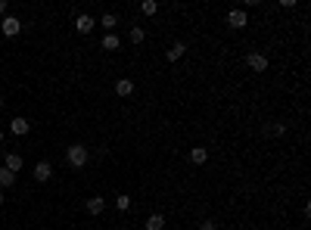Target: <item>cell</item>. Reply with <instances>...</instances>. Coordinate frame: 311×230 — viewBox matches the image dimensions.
I'll list each match as a JSON object with an SVG mask.
<instances>
[{"label": "cell", "instance_id": "cell-15", "mask_svg": "<svg viewBox=\"0 0 311 230\" xmlns=\"http://www.w3.org/2000/svg\"><path fill=\"white\" fill-rule=\"evenodd\" d=\"M16 184V174L10 171V168H0V190H6V187Z\"/></svg>", "mask_w": 311, "mask_h": 230}, {"label": "cell", "instance_id": "cell-18", "mask_svg": "<svg viewBox=\"0 0 311 230\" xmlns=\"http://www.w3.org/2000/svg\"><path fill=\"white\" fill-rule=\"evenodd\" d=\"M140 10H144V16H156V13H159V3H156V0H144V6H140Z\"/></svg>", "mask_w": 311, "mask_h": 230}, {"label": "cell", "instance_id": "cell-9", "mask_svg": "<svg viewBox=\"0 0 311 230\" xmlns=\"http://www.w3.org/2000/svg\"><path fill=\"white\" fill-rule=\"evenodd\" d=\"M262 134H265V137H283V134H287V125H283V122H271V125L262 127Z\"/></svg>", "mask_w": 311, "mask_h": 230}, {"label": "cell", "instance_id": "cell-23", "mask_svg": "<svg viewBox=\"0 0 311 230\" xmlns=\"http://www.w3.org/2000/svg\"><path fill=\"white\" fill-rule=\"evenodd\" d=\"M3 137H6V134H3V127H0V140H3Z\"/></svg>", "mask_w": 311, "mask_h": 230}, {"label": "cell", "instance_id": "cell-24", "mask_svg": "<svg viewBox=\"0 0 311 230\" xmlns=\"http://www.w3.org/2000/svg\"><path fill=\"white\" fill-rule=\"evenodd\" d=\"M3 199H6V196H3V193H0V206H3Z\"/></svg>", "mask_w": 311, "mask_h": 230}, {"label": "cell", "instance_id": "cell-3", "mask_svg": "<svg viewBox=\"0 0 311 230\" xmlns=\"http://www.w3.org/2000/svg\"><path fill=\"white\" fill-rule=\"evenodd\" d=\"M94 16H87V13H81L78 19H75V31H78V35H90V31H94Z\"/></svg>", "mask_w": 311, "mask_h": 230}, {"label": "cell", "instance_id": "cell-1", "mask_svg": "<svg viewBox=\"0 0 311 230\" xmlns=\"http://www.w3.org/2000/svg\"><path fill=\"white\" fill-rule=\"evenodd\" d=\"M87 159H90V152H87V146H81V143H75V146L65 149V162H69L72 168H84Z\"/></svg>", "mask_w": 311, "mask_h": 230}, {"label": "cell", "instance_id": "cell-2", "mask_svg": "<svg viewBox=\"0 0 311 230\" xmlns=\"http://www.w3.org/2000/svg\"><path fill=\"white\" fill-rule=\"evenodd\" d=\"M0 31H3L6 38H16L22 31V22L16 19V16H3V22H0Z\"/></svg>", "mask_w": 311, "mask_h": 230}, {"label": "cell", "instance_id": "cell-25", "mask_svg": "<svg viewBox=\"0 0 311 230\" xmlns=\"http://www.w3.org/2000/svg\"><path fill=\"white\" fill-rule=\"evenodd\" d=\"M0 109H3V97H0Z\"/></svg>", "mask_w": 311, "mask_h": 230}, {"label": "cell", "instance_id": "cell-21", "mask_svg": "<svg viewBox=\"0 0 311 230\" xmlns=\"http://www.w3.org/2000/svg\"><path fill=\"white\" fill-rule=\"evenodd\" d=\"M199 230H218V221H212V218H206L203 224H199Z\"/></svg>", "mask_w": 311, "mask_h": 230}, {"label": "cell", "instance_id": "cell-19", "mask_svg": "<svg viewBox=\"0 0 311 230\" xmlns=\"http://www.w3.org/2000/svg\"><path fill=\"white\" fill-rule=\"evenodd\" d=\"M103 50H119V38H115V35H106V38H103Z\"/></svg>", "mask_w": 311, "mask_h": 230}, {"label": "cell", "instance_id": "cell-4", "mask_svg": "<svg viewBox=\"0 0 311 230\" xmlns=\"http://www.w3.org/2000/svg\"><path fill=\"white\" fill-rule=\"evenodd\" d=\"M246 65L252 72H268V56L265 53H249L246 56Z\"/></svg>", "mask_w": 311, "mask_h": 230}, {"label": "cell", "instance_id": "cell-6", "mask_svg": "<svg viewBox=\"0 0 311 230\" xmlns=\"http://www.w3.org/2000/svg\"><path fill=\"white\" fill-rule=\"evenodd\" d=\"M31 131V125H28V118H22V115H16L13 122H10V134H16V137H25V134Z\"/></svg>", "mask_w": 311, "mask_h": 230}, {"label": "cell", "instance_id": "cell-17", "mask_svg": "<svg viewBox=\"0 0 311 230\" xmlns=\"http://www.w3.org/2000/svg\"><path fill=\"white\" fill-rule=\"evenodd\" d=\"M131 44H144V38H146V31L144 28H140V25H134V28H131Z\"/></svg>", "mask_w": 311, "mask_h": 230}, {"label": "cell", "instance_id": "cell-8", "mask_svg": "<svg viewBox=\"0 0 311 230\" xmlns=\"http://www.w3.org/2000/svg\"><path fill=\"white\" fill-rule=\"evenodd\" d=\"M184 53H187V44H184V41H178V44H171V47L165 50V59H168V63H178Z\"/></svg>", "mask_w": 311, "mask_h": 230}, {"label": "cell", "instance_id": "cell-20", "mask_svg": "<svg viewBox=\"0 0 311 230\" xmlns=\"http://www.w3.org/2000/svg\"><path fill=\"white\" fill-rule=\"evenodd\" d=\"M115 209H119V211H128V209H131V196H119V199H115Z\"/></svg>", "mask_w": 311, "mask_h": 230}, {"label": "cell", "instance_id": "cell-7", "mask_svg": "<svg viewBox=\"0 0 311 230\" xmlns=\"http://www.w3.org/2000/svg\"><path fill=\"white\" fill-rule=\"evenodd\" d=\"M50 177H53V165H50V162H38V165H35V181L47 184Z\"/></svg>", "mask_w": 311, "mask_h": 230}, {"label": "cell", "instance_id": "cell-13", "mask_svg": "<svg viewBox=\"0 0 311 230\" xmlns=\"http://www.w3.org/2000/svg\"><path fill=\"white\" fill-rule=\"evenodd\" d=\"M115 93H119V97H131V93H134V81L131 78H119V81H115Z\"/></svg>", "mask_w": 311, "mask_h": 230}, {"label": "cell", "instance_id": "cell-10", "mask_svg": "<svg viewBox=\"0 0 311 230\" xmlns=\"http://www.w3.org/2000/svg\"><path fill=\"white\" fill-rule=\"evenodd\" d=\"M22 165H25V162H22L19 152H6V165H3V168H10L13 174H19V171H22Z\"/></svg>", "mask_w": 311, "mask_h": 230}, {"label": "cell", "instance_id": "cell-14", "mask_svg": "<svg viewBox=\"0 0 311 230\" xmlns=\"http://www.w3.org/2000/svg\"><path fill=\"white\" fill-rule=\"evenodd\" d=\"M144 227L146 230H165V215H149Z\"/></svg>", "mask_w": 311, "mask_h": 230}, {"label": "cell", "instance_id": "cell-16", "mask_svg": "<svg viewBox=\"0 0 311 230\" xmlns=\"http://www.w3.org/2000/svg\"><path fill=\"white\" fill-rule=\"evenodd\" d=\"M100 25H103V28H106V35H112V31H115V25H119V19H115L112 13H106L103 19H100Z\"/></svg>", "mask_w": 311, "mask_h": 230}, {"label": "cell", "instance_id": "cell-12", "mask_svg": "<svg viewBox=\"0 0 311 230\" xmlns=\"http://www.w3.org/2000/svg\"><path fill=\"white\" fill-rule=\"evenodd\" d=\"M190 162H193V165H206V162H208V149L206 146H193L190 149Z\"/></svg>", "mask_w": 311, "mask_h": 230}, {"label": "cell", "instance_id": "cell-5", "mask_svg": "<svg viewBox=\"0 0 311 230\" xmlns=\"http://www.w3.org/2000/svg\"><path fill=\"white\" fill-rule=\"evenodd\" d=\"M228 25H230V28H246V25H249L246 10H230L228 13Z\"/></svg>", "mask_w": 311, "mask_h": 230}, {"label": "cell", "instance_id": "cell-22", "mask_svg": "<svg viewBox=\"0 0 311 230\" xmlns=\"http://www.w3.org/2000/svg\"><path fill=\"white\" fill-rule=\"evenodd\" d=\"M0 16H6V0H0Z\"/></svg>", "mask_w": 311, "mask_h": 230}, {"label": "cell", "instance_id": "cell-11", "mask_svg": "<svg viewBox=\"0 0 311 230\" xmlns=\"http://www.w3.org/2000/svg\"><path fill=\"white\" fill-rule=\"evenodd\" d=\"M84 209H87L90 215H103V211H106V199L94 196V199H87V202H84Z\"/></svg>", "mask_w": 311, "mask_h": 230}]
</instances>
